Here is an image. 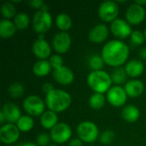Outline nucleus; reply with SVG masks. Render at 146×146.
Returning <instances> with one entry per match:
<instances>
[{
  "label": "nucleus",
  "instance_id": "nucleus-38",
  "mask_svg": "<svg viewBox=\"0 0 146 146\" xmlns=\"http://www.w3.org/2000/svg\"><path fill=\"white\" fill-rule=\"evenodd\" d=\"M68 146H83V141L80 139H74L69 142Z\"/></svg>",
  "mask_w": 146,
  "mask_h": 146
},
{
  "label": "nucleus",
  "instance_id": "nucleus-9",
  "mask_svg": "<svg viewBox=\"0 0 146 146\" xmlns=\"http://www.w3.org/2000/svg\"><path fill=\"white\" fill-rule=\"evenodd\" d=\"M20 137V130L11 123L4 124L0 128V141L5 145H10L15 143Z\"/></svg>",
  "mask_w": 146,
  "mask_h": 146
},
{
  "label": "nucleus",
  "instance_id": "nucleus-45",
  "mask_svg": "<svg viewBox=\"0 0 146 146\" xmlns=\"http://www.w3.org/2000/svg\"><path fill=\"white\" fill-rule=\"evenodd\" d=\"M7 146H13V145H7Z\"/></svg>",
  "mask_w": 146,
  "mask_h": 146
},
{
  "label": "nucleus",
  "instance_id": "nucleus-42",
  "mask_svg": "<svg viewBox=\"0 0 146 146\" xmlns=\"http://www.w3.org/2000/svg\"><path fill=\"white\" fill-rule=\"evenodd\" d=\"M21 146H38V145L34 144V143H32V142H27V143H24Z\"/></svg>",
  "mask_w": 146,
  "mask_h": 146
},
{
  "label": "nucleus",
  "instance_id": "nucleus-23",
  "mask_svg": "<svg viewBox=\"0 0 146 146\" xmlns=\"http://www.w3.org/2000/svg\"><path fill=\"white\" fill-rule=\"evenodd\" d=\"M121 116L126 121L133 123L139 120L140 116V112L136 106L129 104L123 108L121 111Z\"/></svg>",
  "mask_w": 146,
  "mask_h": 146
},
{
  "label": "nucleus",
  "instance_id": "nucleus-4",
  "mask_svg": "<svg viewBox=\"0 0 146 146\" xmlns=\"http://www.w3.org/2000/svg\"><path fill=\"white\" fill-rule=\"evenodd\" d=\"M77 135L85 143H93L99 137L98 127L92 121H82L77 127Z\"/></svg>",
  "mask_w": 146,
  "mask_h": 146
},
{
  "label": "nucleus",
  "instance_id": "nucleus-37",
  "mask_svg": "<svg viewBox=\"0 0 146 146\" xmlns=\"http://www.w3.org/2000/svg\"><path fill=\"white\" fill-rule=\"evenodd\" d=\"M42 89H43V92L47 95L48 93H50V92H52L55 88H54V86H53V85H52L51 83L47 82V83H44V84L43 85Z\"/></svg>",
  "mask_w": 146,
  "mask_h": 146
},
{
  "label": "nucleus",
  "instance_id": "nucleus-44",
  "mask_svg": "<svg viewBox=\"0 0 146 146\" xmlns=\"http://www.w3.org/2000/svg\"><path fill=\"white\" fill-rule=\"evenodd\" d=\"M49 146H58V145H50Z\"/></svg>",
  "mask_w": 146,
  "mask_h": 146
},
{
  "label": "nucleus",
  "instance_id": "nucleus-14",
  "mask_svg": "<svg viewBox=\"0 0 146 146\" xmlns=\"http://www.w3.org/2000/svg\"><path fill=\"white\" fill-rule=\"evenodd\" d=\"M33 53L34 56L40 59V60H45L50 56L51 53V48L49 43L44 38V35H39L38 38L33 43Z\"/></svg>",
  "mask_w": 146,
  "mask_h": 146
},
{
  "label": "nucleus",
  "instance_id": "nucleus-3",
  "mask_svg": "<svg viewBox=\"0 0 146 146\" xmlns=\"http://www.w3.org/2000/svg\"><path fill=\"white\" fill-rule=\"evenodd\" d=\"M87 85L96 93L104 94L112 87L113 83L111 76L104 70L92 71L86 79Z\"/></svg>",
  "mask_w": 146,
  "mask_h": 146
},
{
  "label": "nucleus",
  "instance_id": "nucleus-25",
  "mask_svg": "<svg viewBox=\"0 0 146 146\" xmlns=\"http://www.w3.org/2000/svg\"><path fill=\"white\" fill-rule=\"evenodd\" d=\"M110 76H111L112 81L115 84L122 85V84H124L126 82L127 74V72L125 70V68L117 67V68H114V70L112 71Z\"/></svg>",
  "mask_w": 146,
  "mask_h": 146
},
{
  "label": "nucleus",
  "instance_id": "nucleus-33",
  "mask_svg": "<svg viewBox=\"0 0 146 146\" xmlns=\"http://www.w3.org/2000/svg\"><path fill=\"white\" fill-rule=\"evenodd\" d=\"M130 37H131V41L136 45L143 44L145 42V34L141 31H139V30L133 31Z\"/></svg>",
  "mask_w": 146,
  "mask_h": 146
},
{
  "label": "nucleus",
  "instance_id": "nucleus-8",
  "mask_svg": "<svg viewBox=\"0 0 146 146\" xmlns=\"http://www.w3.org/2000/svg\"><path fill=\"white\" fill-rule=\"evenodd\" d=\"M50 136L56 144H64L71 138L72 129L67 123L60 122L50 130Z\"/></svg>",
  "mask_w": 146,
  "mask_h": 146
},
{
  "label": "nucleus",
  "instance_id": "nucleus-20",
  "mask_svg": "<svg viewBox=\"0 0 146 146\" xmlns=\"http://www.w3.org/2000/svg\"><path fill=\"white\" fill-rule=\"evenodd\" d=\"M57 121H58V117L56 113L49 110L47 111H44L40 118L41 126L48 130H51L58 123Z\"/></svg>",
  "mask_w": 146,
  "mask_h": 146
},
{
  "label": "nucleus",
  "instance_id": "nucleus-5",
  "mask_svg": "<svg viewBox=\"0 0 146 146\" xmlns=\"http://www.w3.org/2000/svg\"><path fill=\"white\" fill-rule=\"evenodd\" d=\"M52 26V17L49 11L38 10L33 17V27L38 33H44L50 29Z\"/></svg>",
  "mask_w": 146,
  "mask_h": 146
},
{
  "label": "nucleus",
  "instance_id": "nucleus-13",
  "mask_svg": "<svg viewBox=\"0 0 146 146\" xmlns=\"http://www.w3.org/2000/svg\"><path fill=\"white\" fill-rule=\"evenodd\" d=\"M72 39L70 35L66 32H61L55 35L52 45L54 50L59 54L66 53L71 46Z\"/></svg>",
  "mask_w": 146,
  "mask_h": 146
},
{
  "label": "nucleus",
  "instance_id": "nucleus-2",
  "mask_svg": "<svg viewBox=\"0 0 146 146\" xmlns=\"http://www.w3.org/2000/svg\"><path fill=\"white\" fill-rule=\"evenodd\" d=\"M71 103L70 94L60 89H54L45 97V104L48 110L55 113L65 111L71 105Z\"/></svg>",
  "mask_w": 146,
  "mask_h": 146
},
{
  "label": "nucleus",
  "instance_id": "nucleus-36",
  "mask_svg": "<svg viewBox=\"0 0 146 146\" xmlns=\"http://www.w3.org/2000/svg\"><path fill=\"white\" fill-rule=\"evenodd\" d=\"M28 4L34 9H41L43 7V5L44 4V3L42 0H32L28 2Z\"/></svg>",
  "mask_w": 146,
  "mask_h": 146
},
{
  "label": "nucleus",
  "instance_id": "nucleus-22",
  "mask_svg": "<svg viewBox=\"0 0 146 146\" xmlns=\"http://www.w3.org/2000/svg\"><path fill=\"white\" fill-rule=\"evenodd\" d=\"M51 65L47 60H39L36 62L33 67V73L37 77H44L51 71Z\"/></svg>",
  "mask_w": 146,
  "mask_h": 146
},
{
  "label": "nucleus",
  "instance_id": "nucleus-7",
  "mask_svg": "<svg viewBox=\"0 0 146 146\" xmlns=\"http://www.w3.org/2000/svg\"><path fill=\"white\" fill-rule=\"evenodd\" d=\"M119 7L115 1L108 0L100 3L98 8V15L105 22H112L117 19Z\"/></svg>",
  "mask_w": 146,
  "mask_h": 146
},
{
  "label": "nucleus",
  "instance_id": "nucleus-34",
  "mask_svg": "<svg viewBox=\"0 0 146 146\" xmlns=\"http://www.w3.org/2000/svg\"><path fill=\"white\" fill-rule=\"evenodd\" d=\"M49 62H50L53 69H56V68L63 66V59L59 55H52L50 57Z\"/></svg>",
  "mask_w": 146,
  "mask_h": 146
},
{
  "label": "nucleus",
  "instance_id": "nucleus-27",
  "mask_svg": "<svg viewBox=\"0 0 146 146\" xmlns=\"http://www.w3.org/2000/svg\"><path fill=\"white\" fill-rule=\"evenodd\" d=\"M106 98L104 94L94 92L89 98V105L93 110H100L105 104Z\"/></svg>",
  "mask_w": 146,
  "mask_h": 146
},
{
  "label": "nucleus",
  "instance_id": "nucleus-40",
  "mask_svg": "<svg viewBox=\"0 0 146 146\" xmlns=\"http://www.w3.org/2000/svg\"><path fill=\"white\" fill-rule=\"evenodd\" d=\"M6 121V117H5V115H4V113L1 110V112H0V122H1V124H3V122Z\"/></svg>",
  "mask_w": 146,
  "mask_h": 146
},
{
  "label": "nucleus",
  "instance_id": "nucleus-26",
  "mask_svg": "<svg viewBox=\"0 0 146 146\" xmlns=\"http://www.w3.org/2000/svg\"><path fill=\"white\" fill-rule=\"evenodd\" d=\"M34 126L33 119L29 115H22L19 121L16 122V127L20 130V132L27 133L33 129Z\"/></svg>",
  "mask_w": 146,
  "mask_h": 146
},
{
  "label": "nucleus",
  "instance_id": "nucleus-24",
  "mask_svg": "<svg viewBox=\"0 0 146 146\" xmlns=\"http://www.w3.org/2000/svg\"><path fill=\"white\" fill-rule=\"evenodd\" d=\"M56 24L62 32H66L72 27V19L67 14L61 13L56 18Z\"/></svg>",
  "mask_w": 146,
  "mask_h": 146
},
{
  "label": "nucleus",
  "instance_id": "nucleus-21",
  "mask_svg": "<svg viewBox=\"0 0 146 146\" xmlns=\"http://www.w3.org/2000/svg\"><path fill=\"white\" fill-rule=\"evenodd\" d=\"M17 28L14 23L7 19H3L0 21V36L3 38H9L15 35Z\"/></svg>",
  "mask_w": 146,
  "mask_h": 146
},
{
  "label": "nucleus",
  "instance_id": "nucleus-35",
  "mask_svg": "<svg viewBox=\"0 0 146 146\" xmlns=\"http://www.w3.org/2000/svg\"><path fill=\"white\" fill-rule=\"evenodd\" d=\"M50 136L48 135L47 133H40L37 136V139H36V142H37V145L38 146H47L50 144ZM49 146V145H48Z\"/></svg>",
  "mask_w": 146,
  "mask_h": 146
},
{
  "label": "nucleus",
  "instance_id": "nucleus-19",
  "mask_svg": "<svg viewBox=\"0 0 146 146\" xmlns=\"http://www.w3.org/2000/svg\"><path fill=\"white\" fill-rule=\"evenodd\" d=\"M127 94L130 98H137L140 96L145 90L144 83L139 80H132L126 83L124 87Z\"/></svg>",
  "mask_w": 146,
  "mask_h": 146
},
{
  "label": "nucleus",
  "instance_id": "nucleus-1",
  "mask_svg": "<svg viewBox=\"0 0 146 146\" xmlns=\"http://www.w3.org/2000/svg\"><path fill=\"white\" fill-rule=\"evenodd\" d=\"M101 56L105 64L110 67H121L129 56L128 46L121 40H110L102 49Z\"/></svg>",
  "mask_w": 146,
  "mask_h": 146
},
{
  "label": "nucleus",
  "instance_id": "nucleus-28",
  "mask_svg": "<svg viewBox=\"0 0 146 146\" xmlns=\"http://www.w3.org/2000/svg\"><path fill=\"white\" fill-rule=\"evenodd\" d=\"M30 22L29 16L24 13V12H20L16 14L15 17L14 18V23L17 29L19 30H24L26 29Z\"/></svg>",
  "mask_w": 146,
  "mask_h": 146
},
{
  "label": "nucleus",
  "instance_id": "nucleus-43",
  "mask_svg": "<svg viewBox=\"0 0 146 146\" xmlns=\"http://www.w3.org/2000/svg\"><path fill=\"white\" fill-rule=\"evenodd\" d=\"M144 34H145V39H146V28H145V32H144Z\"/></svg>",
  "mask_w": 146,
  "mask_h": 146
},
{
  "label": "nucleus",
  "instance_id": "nucleus-10",
  "mask_svg": "<svg viewBox=\"0 0 146 146\" xmlns=\"http://www.w3.org/2000/svg\"><path fill=\"white\" fill-rule=\"evenodd\" d=\"M127 94L125 89L120 86H112L107 92V100L114 107H121L127 99Z\"/></svg>",
  "mask_w": 146,
  "mask_h": 146
},
{
  "label": "nucleus",
  "instance_id": "nucleus-12",
  "mask_svg": "<svg viewBox=\"0 0 146 146\" xmlns=\"http://www.w3.org/2000/svg\"><path fill=\"white\" fill-rule=\"evenodd\" d=\"M145 8L134 3L127 8L126 12V19L129 24L138 25L145 20Z\"/></svg>",
  "mask_w": 146,
  "mask_h": 146
},
{
  "label": "nucleus",
  "instance_id": "nucleus-32",
  "mask_svg": "<svg viewBox=\"0 0 146 146\" xmlns=\"http://www.w3.org/2000/svg\"><path fill=\"white\" fill-rule=\"evenodd\" d=\"M115 139V133L111 130L104 131L99 136V141L101 144L108 145H110Z\"/></svg>",
  "mask_w": 146,
  "mask_h": 146
},
{
  "label": "nucleus",
  "instance_id": "nucleus-41",
  "mask_svg": "<svg viewBox=\"0 0 146 146\" xmlns=\"http://www.w3.org/2000/svg\"><path fill=\"white\" fill-rule=\"evenodd\" d=\"M135 3H137V4H139V5L144 7V5H145L146 4V0H138V1L136 0V1H135Z\"/></svg>",
  "mask_w": 146,
  "mask_h": 146
},
{
  "label": "nucleus",
  "instance_id": "nucleus-11",
  "mask_svg": "<svg viewBox=\"0 0 146 146\" xmlns=\"http://www.w3.org/2000/svg\"><path fill=\"white\" fill-rule=\"evenodd\" d=\"M110 31L113 35L118 38H126L131 36L133 33L130 24L127 21L121 18H117L111 22Z\"/></svg>",
  "mask_w": 146,
  "mask_h": 146
},
{
  "label": "nucleus",
  "instance_id": "nucleus-30",
  "mask_svg": "<svg viewBox=\"0 0 146 146\" xmlns=\"http://www.w3.org/2000/svg\"><path fill=\"white\" fill-rule=\"evenodd\" d=\"M25 88L23 86V85H21V83L18 82H15L13 84H11L8 89V92L10 95V97L14 98H18L20 97H21L24 93Z\"/></svg>",
  "mask_w": 146,
  "mask_h": 146
},
{
  "label": "nucleus",
  "instance_id": "nucleus-15",
  "mask_svg": "<svg viewBox=\"0 0 146 146\" xmlns=\"http://www.w3.org/2000/svg\"><path fill=\"white\" fill-rule=\"evenodd\" d=\"M52 74H53V78L55 79V80L57 83L63 85V86L70 85L74 80V74L73 71L69 68L64 65L56 69H54Z\"/></svg>",
  "mask_w": 146,
  "mask_h": 146
},
{
  "label": "nucleus",
  "instance_id": "nucleus-39",
  "mask_svg": "<svg viewBox=\"0 0 146 146\" xmlns=\"http://www.w3.org/2000/svg\"><path fill=\"white\" fill-rule=\"evenodd\" d=\"M139 56L143 60H146V47L142 48L139 51Z\"/></svg>",
  "mask_w": 146,
  "mask_h": 146
},
{
  "label": "nucleus",
  "instance_id": "nucleus-18",
  "mask_svg": "<svg viewBox=\"0 0 146 146\" xmlns=\"http://www.w3.org/2000/svg\"><path fill=\"white\" fill-rule=\"evenodd\" d=\"M125 70L127 76H130L132 78H138L143 74L145 70V65L142 61L133 59L127 62L125 66Z\"/></svg>",
  "mask_w": 146,
  "mask_h": 146
},
{
  "label": "nucleus",
  "instance_id": "nucleus-29",
  "mask_svg": "<svg viewBox=\"0 0 146 146\" xmlns=\"http://www.w3.org/2000/svg\"><path fill=\"white\" fill-rule=\"evenodd\" d=\"M1 13H2V15L4 18H6L7 20L11 19L13 17L15 18L16 15L15 5L12 3L5 2L4 3H3V5L1 7Z\"/></svg>",
  "mask_w": 146,
  "mask_h": 146
},
{
  "label": "nucleus",
  "instance_id": "nucleus-17",
  "mask_svg": "<svg viewBox=\"0 0 146 146\" xmlns=\"http://www.w3.org/2000/svg\"><path fill=\"white\" fill-rule=\"evenodd\" d=\"M2 111L5 115L6 121L11 124L16 123L19 121V119L22 116L19 107L11 102L5 103L3 106Z\"/></svg>",
  "mask_w": 146,
  "mask_h": 146
},
{
  "label": "nucleus",
  "instance_id": "nucleus-31",
  "mask_svg": "<svg viewBox=\"0 0 146 146\" xmlns=\"http://www.w3.org/2000/svg\"><path fill=\"white\" fill-rule=\"evenodd\" d=\"M105 62L102 57V56L93 55L89 60V67L92 69V71L102 70Z\"/></svg>",
  "mask_w": 146,
  "mask_h": 146
},
{
  "label": "nucleus",
  "instance_id": "nucleus-6",
  "mask_svg": "<svg viewBox=\"0 0 146 146\" xmlns=\"http://www.w3.org/2000/svg\"><path fill=\"white\" fill-rule=\"evenodd\" d=\"M45 102L43 99L36 95H30L25 98L23 101V109L25 111L32 116L42 115L44 112Z\"/></svg>",
  "mask_w": 146,
  "mask_h": 146
},
{
  "label": "nucleus",
  "instance_id": "nucleus-16",
  "mask_svg": "<svg viewBox=\"0 0 146 146\" xmlns=\"http://www.w3.org/2000/svg\"><path fill=\"white\" fill-rule=\"evenodd\" d=\"M109 35V28L105 24H98L94 26L88 34V38L91 42L95 44L103 43Z\"/></svg>",
  "mask_w": 146,
  "mask_h": 146
}]
</instances>
